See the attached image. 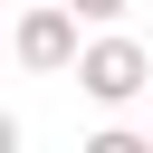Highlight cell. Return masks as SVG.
I'll return each mask as SVG.
<instances>
[{
    "label": "cell",
    "mask_w": 153,
    "mask_h": 153,
    "mask_svg": "<svg viewBox=\"0 0 153 153\" xmlns=\"http://www.w3.org/2000/svg\"><path fill=\"white\" fill-rule=\"evenodd\" d=\"M76 29H86V19H76L67 0H38V10L10 29V48H19V67H29V76H67V67H76V48H86Z\"/></svg>",
    "instance_id": "2"
},
{
    "label": "cell",
    "mask_w": 153,
    "mask_h": 153,
    "mask_svg": "<svg viewBox=\"0 0 153 153\" xmlns=\"http://www.w3.org/2000/svg\"><path fill=\"white\" fill-rule=\"evenodd\" d=\"M67 10H76V19H86V29H115V19H124V10H134V0H67Z\"/></svg>",
    "instance_id": "4"
},
{
    "label": "cell",
    "mask_w": 153,
    "mask_h": 153,
    "mask_svg": "<svg viewBox=\"0 0 153 153\" xmlns=\"http://www.w3.org/2000/svg\"><path fill=\"white\" fill-rule=\"evenodd\" d=\"M0 153H19V115H10V105H0Z\"/></svg>",
    "instance_id": "5"
},
{
    "label": "cell",
    "mask_w": 153,
    "mask_h": 153,
    "mask_svg": "<svg viewBox=\"0 0 153 153\" xmlns=\"http://www.w3.org/2000/svg\"><path fill=\"white\" fill-rule=\"evenodd\" d=\"M86 153H153V134H134V124H105V134H96Z\"/></svg>",
    "instance_id": "3"
},
{
    "label": "cell",
    "mask_w": 153,
    "mask_h": 153,
    "mask_svg": "<svg viewBox=\"0 0 153 153\" xmlns=\"http://www.w3.org/2000/svg\"><path fill=\"white\" fill-rule=\"evenodd\" d=\"M96 105H134L143 86H153V48L143 38H124V29H96L86 48H76V67H67Z\"/></svg>",
    "instance_id": "1"
}]
</instances>
